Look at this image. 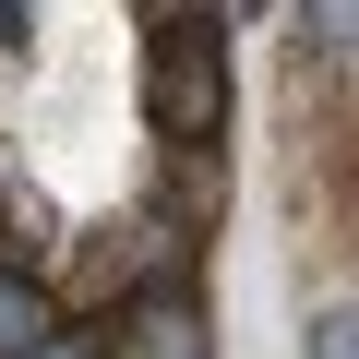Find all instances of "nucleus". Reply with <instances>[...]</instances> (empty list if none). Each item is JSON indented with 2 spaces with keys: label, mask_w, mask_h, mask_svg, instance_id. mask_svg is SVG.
I'll return each mask as SVG.
<instances>
[{
  "label": "nucleus",
  "mask_w": 359,
  "mask_h": 359,
  "mask_svg": "<svg viewBox=\"0 0 359 359\" xmlns=\"http://www.w3.org/2000/svg\"><path fill=\"white\" fill-rule=\"evenodd\" d=\"M144 120H156V144H216V120H228V60L204 48V25H168V48H156V72H144Z\"/></svg>",
  "instance_id": "nucleus-1"
},
{
  "label": "nucleus",
  "mask_w": 359,
  "mask_h": 359,
  "mask_svg": "<svg viewBox=\"0 0 359 359\" xmlns=\"http://www.w3.org/2000/svg\"><path fill=\"white\" fill-rule=\"evenodd\" d=\"M108 359H216V335H204V299H192V287H144V299H120V323H108Z\"/></svg>",
  "instance_id": "nucleus-2"
},
{
  "label": "nucleus",
  "mask_w": 359,
  "mask_h": 359,
  "mask_svg": "<svg viewBox=\"0 0 359 359\" xmlns=\"http://www.w3.org/2000/svg\"><path fill=\"white\" fill-rule=\"evenodd\" d=\"M60 335V311H48V287L25 276V264H0V359H36Z\"/></svg>",
  "instance_id": "nucleus-3"
},
{
  "label": "nucleus",
  "mask_w": 359,
  "mask_h": 359,
  "mask_svg": "<svg viewBox=\"0 0 359 359\" xmlns=\"http://www.w3.org/2000/svg\"><path fill=\"white\" fill-rule=\"evenodd\" d=\"M299 359H359V311H347V299L311 311V323H299Z\"/></svg>",
  "instance_id": "nucleus-4"
},
{
  "label": "nucleus",
  "mask_w": 359,
  "mask_h": 359,
  "mask_svg": "<svg viewBox=\"0 0 359 359\" xmlns=\"http://www.w3.org/2000/svg\"><path fill=\"white\" fill-rule=\"evenodd\" d=\"M299 36H323V48H347V36H359V13H347V0H323V13H299Z\"/></svg>",
  "instance_id": "nucleus-5"
},
{
  "label": "nucleus",
  "mask_w": 359,
  "mask_h": 359,
  "mask_svg": "<svg viewBox=\"0 0 359 359\" xmlns=\"http://www.w3.org/2000/svg\"><path fill=\"white\" fill-rule=\"evenodd\" d=\"M36 359H96V335H72V323H60V335H48Z\"/></svg>",
  "instance_id": "nucleus-6"
}]
</instances>
